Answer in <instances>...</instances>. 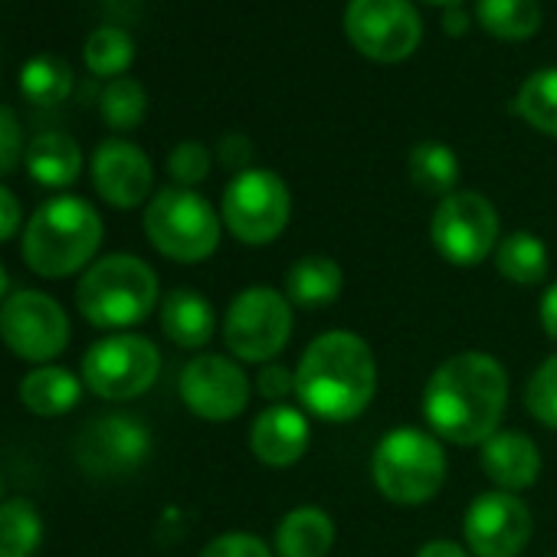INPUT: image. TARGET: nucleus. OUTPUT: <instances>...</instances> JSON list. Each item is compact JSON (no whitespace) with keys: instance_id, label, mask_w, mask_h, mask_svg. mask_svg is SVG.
Listing matches in <instances>:
<instances>
[{"instance_id":"f257e3e1","label":"nucleus","mask_w":557,"mask_h":557,"mask_svg":"<svg viewBox=\"0 0 557 557\" xmlns=\"http://www.w3.org/2000/svg\"><path fill=\"white\" fill-rule=\"evenodd\" d=\"M508 407L505 368L482 351H462L443 361L423 391L430 430L456 446H482L498 433Z\"/></svg>"},{"instance_id":"f03ea898","label":"nucleus","mask_w":557,"mask_h":557,"mask_svg":"<svg viewBox=\"0 0 557 557\" xmlns=\"http://www.w3.org/2000/svg\"><path fill=\"white\" fill-rule=\"evenodd\" d=\"M374 394L377 361L371 345L355 332L319 335L296 368V397L319 420L348 423L371 407Z\"/></svg>"},{"instance_id":"7ed1b4c3","label":"nucleus","mask_w":557,"mask_h":557,"mask_svg":"<svg viewBox=\"0 0 557 557\" xmlns=\"http://www.w3.org/2000/svg\"><path fill=\"white\" fill-rule=\"evenodd\" d=\"M102 246V216L83 197L47 200L24 230V259L44 278H66Z\"/></svg>"},{"instance_id":"20e7f679","label":"nucleus","mask_w":557,"mask_h":557,"mask_svg":"<svg viewBox=\"0 0 557 557\" xmlns=\"http://www.w3.org/2000/svg\"><path fill=\"white\" fill-rule=\"evenodd\" d=\"M76 306L96 329H132L145 322L158 306V275L138 256H102L83 272L76 286Z\"/></svg>"},{"instance_id":"39448f33","label":"nucleus","mask_w":557,"mask_h":557,"mask_svg":"<svg viewBox=\"0 0 557 557\" xmlns=\"http://www.w3.org/2000/svg\"><path fill=\"white\" fill-rule=\"evenodd\" d=\"M371 475L387 502L423 505L446 482V453L436 436L413 426H400L377 443Z\"/></svg>"},{"instance_id":"423d86ee","label":"nucleus","mask_w":557,"mask_h":557,"mask_svg":"<svg viewBox=\"0 0 557 557\" xmlns=\"http://www.w3.org/2000/svg\"><path fill=\"white\" fill-rule=\"evenodd\" d=\"M151 246L177 262H200L220 246V216L190 187H164L145 210Z\"/></svg>"},{"instance_id":"0eeeda50","label":"nucleus","mask_w":557,"mask_h":557,"mask_svg":"<svg viewBox=\"0 0 557 557\" xmlns=\"http://www.w3.org/2000/svg\"><path fill=\"white\" fill-rule=\"evenodd\" d=\"M226 348L249 364H269L293 338V302L269 286L243 289L223 319Z\"/></svg>"},{"instance_id":"6e6552de","label":"nucleus","mask_w":557,"mask_h":557,"mask_svg":"<svg viewBox=\"0 0 557 557\" xmlns=\"http://www.w3.org/2000/svg\"><path fill=\"white\" fill-rule=\"evenodd\" d=\"M293 216V197L275 171L249 168L223 190V220L246 246H265L283 236Z\"/></svg>"},{"instance_id":"1a4fd4ad","label":"nucleus","mask_w":557,"mask_h":557,"mask_svg":"<svg viewBox=\"0 0 557 557\" xmlns=\"http://www.w3.org/2000/svg\"><path fill=\"white\" fill-rule=\"evenodd\" d=\"M161 371L158 348L141 335H112L96 342L83 358V381L102 400L141 397Z\"/></svg>"},{"instance_id":"9d476101","label":"nucleus","mask_w":557,"mask_h":557,"mask_svg":"<svg viewBox=\"0 0 557 557\" xmlns=\"http://www.w3.org/2000/svg\"><path fill=\"white\" fill-rule=\"evenodd\" d=\"M430 236L446 262L469 269L498 249V213L488 197L475 190H453L440 200Z\"/></svg>"},{"instance_id":"9b49d317","label":"nucleus","mask_w":557,"mask_h":557,"mask_svg":"<svg viewBox=\"0 0 557 557\" xmlns=\"http://www.w3.org/2000/svg\"><path fill=\"white\" fill-rule=\"evenodd\" d=\"M0 338H4L11 355L34 364H47L66 351L70 319L53 296L21 289L0 306Z\"/></svg>"},{"instance_id":"f8f14e48","label":"nucleus","mask_w":557,"mask_h":557,"mask_svg":"<svg viewBox=\"0 0 557 557\" xmlns=\"http://www.w3.org/2000/svg\"><path fill=\"white\" fill-rule=\"evenodd\" d=\"M348 40L374 63L407 60L423 37V24L407 0H348Z\"/></svg>"},{"instance_id":"ddd939ff","label":"nucleus","mask_w":557,"mask_h":557,"mask_svg":"<svg viewBox=\"0 0 557 557\" xmlns=\"http://www.w3.org/2000/svg\"><path fill=\"white\" fill-rule=\"evenodd\" d=\"M534 531V518L528 505L511 492H485L479 495L462 518V534L469 554L475 557H518Z\"/></svg>"},{"instance_id":"4468645a","label":"nucleus","mask_w":557,"mask_h":557,"mask_svg":"<svg viewBox=\"0 0 557 557\" xmlns=\"http://www.w3.org/2000/svg\"><path fill=\"white\" fill-rule=\"evenodd\" d=\"M151 453L148 426L132 413H106L76 440V459L89 475L115 479L135 472Z\"/></svg>"},{"instance_id":"2eb2a0df","label":"nucleus","mask_w":557,"mask_h":557,"mask_svg":"<svg viewBox=\"0 0 557 557\" xmlns=\"http://www.w3.org/2000/svg\"><path fill=\"white\" fill-rule=\"evenodd\" d=\"M181 400L190 413L210 423H226L239 417L249 404V377L236 361L223 355H197L187 361L177 381Z\"/></svg>"},{"instance_id":"dca6fc26","label":"nucleus","mask_w":557,"mask_h":557,"mask_svg":"<svg viewBox=\"0 0 557 557\" xmlns=\"http://www.w3.org/2000/svg\"><path fill=\"white\" fill-rule=\"evenodd\" d=\"M92 184L99 197L119 210H132L148 200L154 171L148 154L122 138H109L92 154Z\"/></svg>"},{"instance_id":"f3484780","label":"nucleus","mask_w":557,"mask_h":557,"mask_svg":"<svg viewBox=\"0 0 557 557\" xmlns=\"http://www.w3.org/2000/svg\"><path fill=\"white\" fill-rule=\"evenodd\" d=\"M312 443V426L302 410L289 404H272L262 410L249 430V449L262 466L286 469L306 456Z\"/></svg>"},{"instance_id":"a211bd4d","label":"nucleus","mask_w":557,"mask_h":557,"mask_svg":"<svg viewBox=\"0 0 557 557\" xmlns=\"http://www.w3.org/2000/svg\"><path fill=\"white\" fill-rule=\"evenodd\" d=\"M479 462H482V472L492 479V485L511 495L521 488H531L541 475V453L534 440L515 430H498L492 440H485Z\"/></svg>"},{"instance_id":"6ab92c4d","label":"nucleus","mask_w":557,"mask_h":557,"mask_svg":"<svg viewBox=\"0 0 557 557\" xmlns=\"http://www.w3.org/2000/svg\"><path fill=\"white\" fill-rule=\"evenodd\" d=\"M216 312L197 289H171L161 299V332L187 351L203 348L213 338Z\"/></svg>"},{"instance_id":"aec40b11","label":"nucleus","mask_w":557,"mask_h":557,"mask_svg":"<svg viewBox=\"0 0 557 557\" xmlns=\"http://www.w3.org/2000/svg\"><path fill=\"white\" fill-rule=\"evenodd\" d=\"M335 544V521L315 508H293L275 528V554L278 557H329Z\"/></svg>"},{"instance_id":"412c9836","label":"nucleus","mask_w":557,"mask_h":557,"mask_svg":"<svg viewBox=\"0 0 557 557\" xmlns=\"http://www.w3.org/2000/svg\"><path fill=\"white\" fill-rule=\"evenodd\" d=\"M345 272L332 256H302L286 272V299L299 309H325L342 296Z\"/></svg>"},{"instance_id":"4be33fe9","label":"nucleus","mask_w":557,"mask_h":557,"mask_svg":"<svg viewBox=\"0 0 557 557\" xmlns=\"http://www.w3.org/2000/svg\"><path fill=\"white\" fill-rule=\"evenodd\" d=\"M27 171L44 187H70L83 171L79 145L63 132H44L27 145Z\"/></svg>"},{"instance_id":"5701e85b","label":"nucleus","mask_w":557,"mask_h":557,"mask_svg":"<svg viewBox=\"0 0 557 557\" xmlns=\"http://www.w3.org/2000/svg\"><path fill=\"white\" fill-rule=\"evenodd\" d=\"M83 397V384L60 364H40L21 381V400L37 417H63Z\"/></svg>"},{"instance_id":"b1692460","label":"nucleus","mask_w":557,"mask_h":557,"mask_svg":"<svg viewBox=\"0 0 557 557\" xmlns=\"http://www.w3.org/2000/svg\"><path fill=\"white\" fill-rule=\"evenodd\" d=\"M495 269L515 286H537L547 275V249L534 233H508L495 249Z\"/></svg>"},{"instance_id":"393cba45","label":"nucleus","mask_w":557,"mask_h":557,"mask_svg":"<svg viewBox=\"0 0 557 557\" xmlns=\"http://www.w3.org/2000/svg\"><path fill=\"white\" fill-rule=\"evenodd\" d=\"M44 541V518L30 498L0 502V557H34Z\"/></svg>"},{"instance_id":"a878e982","label":"nucleus","mask_w":557,"mask_h":557,"mask_svg":"<svg viewBox=\"0 0 557 557\" xmlns=\"http://www.w3.org/2000/svg\"><path fill=\"white\" fill-rule=\"evenodd\" d=\"M410 181L423 194L449 197L459 181V158L443 141H420L410 151Z\"/></svg>"},{"instance_id":"bb28decb","label":"nucleus","mask_w":557,"mask_h":557,"mask_svg":"<svg viewBox=\"0 0 557 557\" xmlns=\"http://www.w3.org/2000/svg\"><path fill=\"white\" fill-rule=\"evenodd\" d=\"M479 24L498 40H528L541 27L537 0H479Z\"/></svg>"},{"instance_id":"cd10ccee","label":"nucleus","mask_w":557,"mask_h":557,"mask_svg":"<svg viewBox=\"0 0 557 557\" xmlns=\"http://www.w3.org/2000/svg\"><path fill=\"white\" fill-rule=\"evenodd\" d=\"M73 89V70L60 60V57H34L24 63L21 70V92L27 96V102L34 106H60Z\"/></svg>"},{"instance_id":"c85d7f7f","label":"nucleus","mask_w":557,"mask_h":557,"mask_svg":"<svg viewBox=\"0 0 557 557\" xmlns=\"http://www.w3.org/2000/svg\"><path fill=\"white\" fill-rule=\"evenodd\" d=\"M515 109L531 128L557 138V70L531 73L515 96Z\"/></svg>"},{"instance_id":"c756f323","label":"nucleus","mask_w":557,"mask_h":557,"mask_svg":"<svg viewBox=\"0 0 557 557\" xmlns=\"http://www.w3.org/2000/svg\"><path fill=\"white\" fill-rule=\"evenodd\" d=\"M99 112H102L106 125H109V128H115V132L138 128V125H141V119H145V112H148L145 86H141L138 79H128V76L112 79V83L102 89Z\"/></svg>"},{"instance_id":"7c9ffc66","label":"nucleus","mask_w":557,"mask_h":557,"mask_svg":"<svg viewBox=\"0 0 557 557\" xmlns=\"http://www.w3.org/2000/svg\"><path fill=\"white\" fill-rule=\"evenodd\" d=\"M135 60V44L119 27H99L86 40V66L96 76H122Z\"/></svg>"},{"instance_id":"2f4dec72","label":"nucleus","mask_w":557,"mask_h":557,"mask_svg":"<svg viewBox=\"0 0 557 557\" xmlns=\"http://www.w3.org/2000/svg\"><path fill=\"white\" fill-rule=\"evenodd\" d=\"M524 407L541 426L557 430V355L541 361V368L531 374L524 387Z\"/></svg>"},{"instance_id":"473e14b6","label":"nucleus","mask_w":557,"mask_h":557,"mask_svg":"<svg viewBox=\"0 0 557 557\" xmlns=\"http://www.w3.org/2000/svg\"><path fill=\"white\" fill-rule=\"evenodd\" d=\"M168 174L177 181V187H194V184L207 181L210 151L200 141H181L168 158Z\"/></svg>"},{"instance_id":"72a5a7b5","label":"nucleus","mask_w":557,"mask_h":557,"mask_svg":"<svg viewBox=\"0 0 557 557\" xmlns=\"http://www.w3.org/2000/svg\"><path fill=\"white\" fill-rule=\"evenodd\" d=\"M200 557H272L269 547L256 537V534H246V531H230V534H220L213 537Z\"/></svg>"},{"instance_id":"f704fd0d","label":"nucleus","mask_w":557,"mask_h":557,"mask_svg":"<svg viewBox=\"0 0 557 557\" xmlns=\"http://www.w3.org/2000/svg\"><path fill=\"white\" fill-rule=\"evenodd\" d=\"M24 135H21V125L14 119V112L8 106H0V177L11 174L21 158H24Z\"/></svg>"},{"instance_id":"c9c22d12","label":"nucleus","mask_w":557,"mask_h":557,"mask_svg":"<svg viewBox=\"0 0 557 557\" xmlns=\"http://www.w3.org/2000/svg\"><path fill=\"white\" fill-rule=\"evenodd\" d=\"M256 391L265 400H283V397L296 394V371H289L283 364H265L256 377Z\"/></svg>"},{"instance_id":"e433bc0d","label":"nucleus","mask_w":557,"mask_h":557,"mask_svg":"<svg viewBox=\"0 0 557 557\" xmlns=\"http://www.w3.org/2000/svg\"><path fill=\"white\" fill-rule=\"evenodd\" d=\"M216 158H220L223 168L243 174V171H249V161H252V141H249L246 135H239V132H230V135L220 138Z\"/></svg>"},{"instance_id":"4c0bfd02","label":"nucleus","mask_w":557,"mask_h":557,"mask_svg":"<svg viewBox=\"0 0 557 557\" xmlns=\"http://www.w3.org/2000/svg\"><path fill=\"white\" fill-rule=\"evenodd\" d=\"M21 226V200L0 184V243H8Z\"/></svg>"},{"instance_id":"58836bf2","label":"nucleus","mask_w":557,"mask_h":557,"mask_svg":"<svg viewBox=\"0 0 557 557\" xmlns=\"http://www.w3.org/2000/svg\"><path fill=\"white\" fill-rule=\"evenodd\" d=\"M541 325H544V335L557 342V283L541 299Z\"/></svg>"},{"instance_id":"ea45409f","label":"nucleus","mask_w":557,"mask_h":557,"mask_svg":"<svg viewBox=\"0 0 557 557\" xmlns=\"http://www.w3.org/2000/svg\"><path fill=\"white\" fill-rule=\"evenodd\" d=\"M417 557H472V554L456 541H430L417 550Z\"/></svg>"},{"instance_id":"a19ab883","label":"nucleus","mask_w":557,"mask_h":557,"mask_svg":"<svg viewBox=\"0 0 557 557\" xmlns=\"http://www.w3.org/2000/svg\"><path fill=\"white\" fill-rule=\"evenodd\" d=\"M443 27H446V34H462L466 30V14L462 11H453V14H446V21H443Z\"/></svg>"},{"instance_id":"79ce46f5","label":"nucleus","mask_w":557,"mask_h":557,"mask_svg":"<svg viewBox=\"0 0 557 557\" xmlns=\"http://www.w3.org/2000/svg\"><path fill=\"white\" fill-rule=\"evenodd\" d=\"M8 289H11V278H8V269H4V262H0V306L8 302Z\"/></svg>"},{"instance_id":"37998d69","label":"nucleus","mask_w":557,"mask_h":557,"mask_svg":"<svg viewBox=\"0 0 557 557\" xmlns=\"http://www.w3.org/2000/svg\"><path fill=\"white\" fill-rule=\"evenodd\" d=\"M430 4H446V8H456V4H462V0H430Z\"/></svg>"},{"instance_id":"c03bdc74","label":"nucleus","mask_w":557,"mask_h":557,"mask_svg":"<svg viewBox=\"0 0 557 557\" xmlns=\"http://www.w3.org/2000/svg\"><path fill=\"white\" fill-rule=\"evenodd\" d=\"M0 488H4V482H0Z\"/></svg>"}]
</instances>
